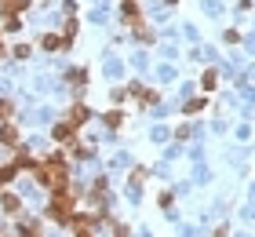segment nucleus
<instances>
[{
	"label": "nucleus",
	"mask_w": 255,
	"mask_h": 237,
	"mask_svg": "<svg viewBox=\"0 0 255 237\" xmlns=\"http://www.w3.org/2000/svg\"><path fill=\"white\" fill-rule=\"evenodd\" d=\"M37 179L48 190H55V194H66V190H69V172H66V164H59V161L37 164Z\"/></svg>",
	"instance_id": "1"
},
{
	"label": "nucleus",
	"mask_w": 255,
	"mask_h": 237,
	"mask_svg": "<svg viewBox=\"0 0 255 237\" xmlns=\"http://www.w3.org/2000/svg\"><path fill=\"white\" fill-rule=\"evenodd\" d=\"M73 227H77V234H73V237H91V223H88V219H80V223L73 219Z\"/></svg>",
	"instance_id": "2"
},
{
	"label": "nucleus",
	"mask_w": 255,
	"mask_h": 237,
	"mask_svg": "<svg viewBox=\"0 0 255 237\" xmlns=\"http://www.w3.org/2000/svg\"><path fill=\"white\" fill-rule=\"evenodd\" d=\"M4 212H18V201H15V197H11V194L4 197Z\"/></svg>",
	"instance_id": "3"
}]
</instances>
